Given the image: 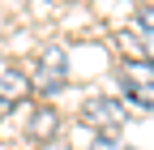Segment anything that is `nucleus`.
I'll use <instances>...</instances> for the list:
<instances>
[{
    "mask_svg": "<svg viewBox=\"0 0 154 150\" xmlns=\"http://www.w3.org/2000/svg\"><path fill=\"white\" fill-rule=\"evenodd\" d=\"M5 120H17V133L30 146H51L60 142V111L43 99H26V103H5Z\"/></svg>",
    "mask_w": 154,
    "mask_h": 150,
    "instance_id": "1",
    "label": "nucleus"
},
{
    "mask_svg": "<svg viewBox=\"0 0 154 150\" xmlns=\"http://www.w3.org/2000/svg\"><path fill=\"white\" fill-rule=\"evenodd\" d=\"M116 86H120V95L141 107V111H154V64L150 60H120L116 64Z\"/></svg>",
    "mask_w": 154,
    "mask_h": 150,
    "instance_id": "2",
    "label": "nucleus"
},
{
    "mask_svg": "<svg viewBox=\"0 0 154 150\" xmlns=\"http://www.w3.org/2000/svg\"><path fill=\"white\" fill-rule=\"evenodd\" d=\"M30 99V77L22 64H0V103H26Z\"/></svg>",
    "mask_w": 154,
    "mask_h": 150,
    "instance_id": "5",
    "label": "nucleus"
},
{
    "mask_svg": "<svg viewBox=\"0 0 154 150\" xmlns=\"http://www.w3.org/2000/svg\"><path fill=\"white\" fill-rule=\"evenodd\" d=\"M137 26H141V34H146V30H154V5L137 9Z\"/></svg>",
    "mask_w": 154,
    "mask_h": 150,
    "instance_id": "6",
    "label": "nucleus"
},
{
    "mask_svg": "<svg viewBox=\"0 0 154 150\" xmlns=\"http://www.w3.org/2000/svg\"><path fill=\"white\" fill-rule=\"evenodd\" d=\"M30 95H56V90H64L69 86V64H64V47L60 43H47L43 52L34 56V64H30Z\"/></svg>",
    "mask_w": 154,
    "mask_h": 150,
    "instance_id": "3",
    "label": "nucleus"
},
{
    "mask_svg": "<svg viewBox=\"0 0 154 150\" xmlns=\"http://www.w3.org/2000/svg\"><path fill=\"white\" fill-rule=\"evenodd\" d=\"M82 124L90 129L94 137H116L120 129L128 124V107L120 99H90L82 107Z\"/></svg>",
    "mask_w": 154,
    "mask_h": 150,
    "instance_id": "4",
    "label": "nucleus"
},
{
    "mask_svg": "<svg viewBox=\"0 0 154 150\" xmlns=\"http://www.w3.org/2000/svg\"><path fill=\"white\" fill-rule=\"evenodd\" d=\"M0 116H5V103H0Z\"/></svg>",
    "mask_w": 154,
    "mask_h": 150,
    "instance_id": "7",
    "label": "nucleus"
}]
</instances>
